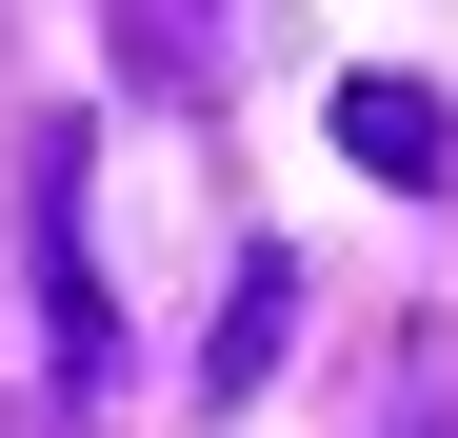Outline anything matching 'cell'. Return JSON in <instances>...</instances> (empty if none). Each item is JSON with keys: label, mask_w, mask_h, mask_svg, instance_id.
<instances>
[{"label": "cell", "mask_w": 458, "mask_h": 438, "mask_svg": "<svg viewBox=\"0 0 458 438\" xmlns=\"http://www.w3.org/2000/svg\"><path fill=\"white\" fill-rule=\"evenodd\" d=\"M199 21L219 0H120V80H199Z\"/></svg>", "instance_id": "277c9868"}, {"label": "cell", "mask_w": 458, "mask_h": 438, "mask_svg": "<svg viewBox=\"0 0 458 438\" xmlns=\"http://www.w3.org/2000/svg\"><path fill=\"white\" fill-rule=\"evenodd\" d=\"M319 120H339V160H359V180H399V199H438V180H458V100H438V80H399V60H359Z\"/></svg>", "instance_id": "7a4b0ae2"}, {"label": "cell", "mask_w": 458, "mask_h": 438, "mask_svg": "<svg viewBox=\"0 0 458 438\" xmlns=\"http://www.w3.org/2000/svg\"><path fill=\"white\" fill-rule=\"evenodd\" d=\"M279 339H299V259L259 240V259H240V299H219V339H199V399H219V418H240V399L279 379Z\"/></svg>", "instance_id": "3957f363"}, {"label": "cell", "mask_w": 458, "mask_h": 438, "mask_svg": "<svg viewBox=\"0 0 458 438\" xmlns=\"http://www.w3.org/2000/svg\"><path fill=\"white\" fill-rule=\"evenodd\" d=\"M378 438H458V379H419V399H399V418H378Z\"/></svg>", "instance_id": "5b68a950"}, {"label": "cell", "mask_w": 458, "mask_h": 438, "mask_svg": "<svg viewBox=\"0 0 458 438\" xmlns=\"http://www.w3.org/2000/svg\"><path fill=\"white\" fill-rule=\"evenodd\" d=\"M21 240H40V379H60V418H100V379H120V299H100V240H81V120L21 160Z\"/></svg>", "instance_id": "6da1fadb"}]
</instances>
